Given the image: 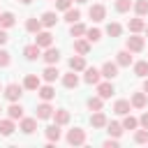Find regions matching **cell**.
Returning <instances> with one entry per match:
<instances>
[{
  "label": "cell",
  "mask_w": 148,
  "mask_h": 148,
  "mask_svg": "<svg viewBox=\"0 0 148 148\" xmlns=\"http://www.w3.org/2000/svg\"><path fill=\"white\" fill-rule=\"evenodd\" d=\"M2 95H5L9 102H18L21 95H23V86H18V83H9V86L2 88Z\"/></svg>",
  "instance_id": "1"
},
{
  "label": "cell",
  "mask_w": 148,
  "mask_h": 148,
  "mask_svg": "<svg viewBox=\"0 0 148 148\" xmlns=\"http://www.w3.org/2000/svg\"><path fill=\"white\" fill-rule=\"evenodd\" d=\"M143 37L139 35V32H132V37H127V42H125V46H127V51H132V53H139V51H143Z\"/></svg>",
  "instance_id": "2"
},
{
  "label": "cell",
  "mask_w": 148,
  "mask_h": 148,
  "mask_svg": "<svg viewBox=\"0 0 148 148\" xmlns=\"http://www.w3.org/2000/svg\"><path fill=\"white\" fill-rule=\"evenodd\" d=\"M67 143H69V146H83V143H86V132H83L81 127L69 130V132H67Z\"/></svg>",
  "instance_id": "3"
},
{
  "label": "cell",
  "mask_w": 148,
  "mask_h": 148,
  "mask_svg": "<svg viewBox=\"0 0 148 148\" xmlns=\"http://www.w3.org/2000/svg\"><path fill=\"white\" fill-rule=\"evenodd\" d=\"M35 44H37L39 49H49V46L53 44V35H51L49 30H39V32L35 35Z\"/></svg>",
  "instance_id": "4"
},
{
  "label": "cell",
  "mask_w": 148,
  "mask_h": 148,
  "mask_svg": "<svg viewBox=\"0 0 148 148\" xmlns=\"http://www.w3.org/2000/svg\"><path fill=\"white\" fill-rule=\"evenodd\" d=\"M88 16H90L95 23H99V21H104V16H106V7L97 2V5H92V7L88 9Z\"/></svg>",
  "instance_id": "5"
},
{
  "label": "cell",
  "mask_w": 148,
  "mask_h": 148,
  "mask_svg": "<svg viewBox=\"0 0 148 148\" xmlns=\"http://www.w3.org/2000/svg\"><path fill=\"white\" fill-rule=\"evenodd\" d=\"M83 72H86V76H83V81H86L88 86H97V83H99V79H102V74H99V69H95V67H86Z\"/></svg>",
  "instance_id": "6"
},
{
  "label": "cell",
  "mask_w": 148,
  "mask_h": 148,
  "mask_svg": "<svg viewBox=\"0 0 148 148\" xmlns=\"http://www.w3.org/2000/svg\"><path fill=\"white\" fill-rule=\"evenodd\" d=\"M113 92H116V88H113V83H111V81H104V83L99 81V83H97V95H99L102 99H109Z\"/></svg>",
  "instance_id": "7"
},
{
  "label": "cell",
  "mask_w": 148,
  "mask_h": 148,
  "mask_svg": "<svg viewBox=\"0 0 148 148\" xmlns=\"http://www.w3.org/2000/svg\"><path fill=\"white\" fill-rule=\"evenodd\" d=\"M53 111H56V109H53L49 102H42V104L37 106V116H35V118H37V120H46V118L53 116Z\"/></svg>",
  "instance_id": "8"
},
{
  "label": "cell",
  "mask_w": 148,
  "mask_h": 148,
  "mask_svg": "<svg viewBox=\"0 0 148 148\" xmlns=\"http://www.w3.org/2000/svg\"><path fill=\"white\" fill-rule=\"evenodd\" d=\"M116 65L118 67H130L132 65V51H127V49L125 51H118L116 53Z\"/></svg>",
  "instance_id": "9"
},
{
  "label": "cell",
  "mask_w": 148,
  "mask_h": 148,
  "mask_svg": "<svg viewBox=\"0 0 148 148\" xmlns=\"http://www.w3.org/2000/svg\"><path fill=\"white\" fill-rule=\"evenodd\" d=\"M99 74H102L104 79H116V76H118V65H116V62H104L102 69H99Z\"/></svg>",
  "instance_id": "10"
},
{
  "label": "cell",
  "mask_w": 148,
  "mask_h": 148,
  "mask_svg": "<svg viewBox=\"0 0 148 148\" xmlns=\"http://www.w3.org/2000/svg\"><path fill=\"white\" fill-rule=\"evenodd\" d=\"M42 58H44V62H46V65H56V62L60 60V51H58V49H53V46H49V49L44 51V56H42Z\"/></svg>",
  "instance_id": "11"
},
{
  "label": "cell",
  "mask_w": 148,
  "mask_h": 148,
  "mask_svg": "<svg viewBox=\"0 0 148 148\" xmlns=\"http://www.w3.org/2000/svg\"><path fill=\"white\" fill-rule=\"evenodd\" d=\"M106 116L102 113V111H92V116H90V125L95 127V130H99V127H106Z\"/></svg>",
  "instance_id": "12"
},
{
  "label": "cell",
  "mask_w": 148,
  "mask_h": 148,
  "mask_svg": "<svg viewBox=\"0 0 148 148\" xmlns=\"http://www.w3.org/2000/svg\"><path fill=\"white\" fill-rule=\"evenodd\" d=\"M21 132L23 134H32L35 130H37V118H21Z\"/></svg>",
  "instance_id": "13"
},
{
  "label": "cell",
  "mask_w": 148,
  "mask_h": 148,
  "mask_svg": "<svg viewBox=\"0 0 148 148\" xmlns=\"http://www.w3.org/2000/svg\"><path fill=\"white\" fill-rule=\"evenodd\" d=\"M23 56H25L28 60H37V58H42V49H39L37 44H28V46L23 49Z\"/></svg>",
  "instance_id": "14"
},
{
  "label": "cell",
  "mask_w": 148,
  "mask_h": 148,
  "mask_svg": "<svg viewBox=\"0 0 148 148\" xmlns=\"http://www.w3.org/2000/svg\"><path fill=\"white\" fill-rule=\"evenodd\" d=\"M69 69H72V72H83V69H86V58H83V56L69 58Z\"/></svg>",
  "instance_id": "15"
},
{
  "label": "cell",
  "mask_w": 148,
  "mask_h": 148,
  "mask_svg": "<svg viewBox=\"0 0 148 148\" xmlns=\"http://www.w3.org/2000/svg\"><path fill=\"white\" fill-rule=\"evenodd\" d=\"M39 86H42V81H39L37 74H28L25 81H23V88H25V90H37Z\"/></svg>",
  "instance_id": "16"
},
{
  "label": "cell",
  "mask_w": 148,
  "mask_h": 148,
  "mask_svg": "<svg viewBox=\"0 0 148 148\" xmlns=\"http://www.w3.org/2000/svg\"><path fill=\"white\" fill-rule=\"evenodd\" d=\"M113 111H116L118 116H125V113H130V111H132V104H130V99H118V102L113 104Z\"/></svg>",
  "instance_id": "17"
},
{
  "label": "cell",
  "mask_w": 148,
  "mask_h": 148,
  "mask_svg": "<svg viewBox=\"0 0 148 148\" xmlns=\"http://www.w3.org/2000/svg\"><path fill=\"white\" fill-rule=\"evenodd\" d=\"M7 116H9L12 120H21V118H23V106L16 104V102H12L9 109H7Z\"/></svg>",
  "instance_id": "18"
},
{
  "label": "cell",
  "mask_w": 148,
  "mask_h": 148,
  "mask_svg": "<svg viewBox=\"0 0 148 148\" xmlns=\"http://www.w3.org/2000/svg\"><path fill=\"white\" fill-rule=\"evenodd\" d=\"M37 92H39V97H42L44 102H51V99L56 97V90H53V86H39V88H37Z\"/></svg>",
  "instance_id": "19"
},
{
  "label": "cell",
  "mask_w": 148,
  "mask_h": 148,
  "mask_svg": "<svg viewBox=\"0 0 148 148\" xmlns=\"http://www.w3.org/2000/svg\"><path fill=\"white\" fill-rule=\"evenodd\" d=\"M58 125H67L69 123V111L67 109H58V111H53V116H51Z\"/></svg>",
  "instance_id": "20"
},
{
  "label": "cell",
  "mask_w": 148,
  "mask_h": 148,
  "mask_svg": "<svg viewBox=\"0 0 148 148\" xmlns=\"http://www.w3.org/2000/svg\"><path fill=\"white\" fill-rule=\"evenodd\" d=\"M39 21H42V25H44V28H53V25H56V21H58V16H56V12H44Z\"/></svg>",
  "instance_id": "21"
},
{
  "label": "cell",
  "mask_w": 148,
  "mask_h": 148,
  "mask_svg": "<svg viewBox=\"0 0 148 148\" xmlns=\"http://www.w3.org/2000/svg\"><path fill=\"white\" fill-rule=\"evenodd\" d=\"M42 28H44V25H42V21H39V18H35V16L25 21V30H28V32H32V35H37Z\"/></svg>",
  "instance_id": "22"
},
{
  "label": "cell",
  "mask_w": 148,
  "mask_h": 148,
  "mask_svg": "<svg viewBox=\"0 0 148 148\" xmlns=\"http://www.w3.org/2000/svg\"><path fill=\"white\" fill-rule=\"evenodd\" d=\"M127 28H130V32H141V30L146 28V21H143V16H136V18H132V21L127 23Z\"/></svg>",
  "instance_id": "23"
},
{
  "label": "cell",
  "mask_w": 148,
  "mask_h": 148,
  "mask_svg": "<svg viewBox=\"0 0 148 148\" xmlns=\"http://www.w3.org/2000/svg\"><path fill=\"white\" fill-rule=\"evenodd\" d=\"M74 51H76L79 56H86V53L90 51V42H88V39H74Z\"/></svg>",
  "instance_id": "24"
},
{
  "label": "cell",
  "mask_w": 148,
  "mask_h": 148,
  "mask_svg": "<svg viewBox=\"0 0 148 148\" xmlns=\"http://www.w3.org/2000/svg\"><path fill=\"white\" fill-rule=\"evenodd\" d=\"M58 74H60V72H58V69H56L53 65H49V67H46V69L42 72V79H44L46 83H53V81L58 79Z\"/></svg>",
  "instance_id": "25"
},
{
  "label": "cell",
  "mask_w": 148,
  "mask_h": 148,
  "mask_svg": "<svg viewBox=\"0 0 148 148\" xmlns=\"http://www.w3.org/2000/svg\"><path fill=\"white\" fill-rule=\"evenodd\" d=\"M62 86H65V88H76V86H79V76H76V72H67V74L62 76Z\"/></svg>",
  "instance_id": "26"
},
{
  "label": "cell",
  "mask_w": 148,
  "mask_h": 148,
  "mask_svg": "<svg viewBox=\"0 0 148 148\" xmlns=\"http://www.w3.org/2000/svg\"><path fill=\"white\" fill-rule=\"evenodd\" d=\"M14 23H16V18H14V14H12V12H2V14H0V28H5V30H7V28H12Z\"/></svg>",
  "instance_id": "27"
},
{
  "label": "cell",
  "mask_w": 148,
  "mask_h": 148,
  "mask_svg": "<svg viewBox=\"0 0 148 148\" xmlns=\"http://www.w3.org/2000/svg\"><path fill=\"white\" fill-rule=\"evenodd\" d=\"M130 104H132L134 109H143V106H146V92H134L132 99H130Z\"/></svg>",
  "instance_id": "28"
},
{
  "label": "cell",
  "mask_w": 148,
  "mask_h": 148,
  "mask_svg": "<svg viewBox=\"0 0 148 148\" xmlns=\"http://www.w3.org/2000/svg\"><path fill=\"white\" fill-rule=\"evenodd\" d=\"M46 139H49L51 143L60 139V125H58V123H56V125H49V127H46Z\"/></svg>",
  "instance_id": "29"
},
{
  "label": "cell",
  "mask_w": 148,
  "mask_h": 148,
  "mask_svg": "<svg viewBox=\"0 0 148 148\" xmlns=\"http://www.w3.org/2000/svg\"><path fill=\"white\" fill-rule=\"evenodd\" d=\"M134 74L141 76V79H146V76H148V60H139V62H134Z\"/></svg>",
  "instance_id": "30"
},
{
  "label": "cell",
  "mask_w": 148,
  "mask_h": 148,
  "mask_svg": "<svg viewBox=\"0 0 148 148\" xmlns=\"http://www.w3.org/2000/svg\"><path fill=\"white\" fill-rule=\"evenodd\" d=\"M12 132H14V120H12V118L0 120V134H2V136H9Z\"/></svg>",
  "instance_id": "31"
},
{
  "label": "cell",
  "mask_w": 148,
  "mask_h": 148,
  "mask_svg": "<svg viewBox=\"0 0 148 148\" xmlns=\"http://www.w3.org/2000/svg\"><path fill=\"white\" fill-rule=\"evenodd\" d=\"M120 125H123V130H136V127H139V120H136L134 116L125 113V120H123Z\"/></svg>",
  "instance_id": "32"
},
{
  "label": "cell",
  "mask_w": 148,
  "mask_h": 148,
  "mask_svg": "<svg viewBox=\"0 0 148 148\" xmlns=\"http://www.w3.org/2000/svg\"><path fill=\"white\" fill-rule=\"evenodd\" d=\"M132 7H134V12H136V16H146V14H148V0H136Z\"/></svg>",
  "instance_id": "33"
},
{
  "label": "cell",
  "mask_w": 148,
  "mask_h": 148,
  "mask_svg": "<svg viewBox=\"0 0 148 148\" xmlns=\"http://www.w3.org/2000/svg\"><path fill=\"white\" fill-rule=\"evenodd\" d=\"M69 32H72V37H83V35H86V25L79 23V21H74L72 28H69Z\"/></svg>",
  "instance_id": "34"
},
{
  "label": "cell",
  "mask_w": 148,
  "mask_h": 148,
  "mask_svg": "<svg viewBox=\"0 0 148 148\" xmlns=\"http://www.w3.org/2000/svg\"><path fill=\"white\" fill-rule=\"evenodd\" d=\"M86 39H88V42H99V39H102L99 28H86Z\"/></svg>",
  "instance_id": "35"
},
{
  "label": "cell",
  "mask_w": 148,
  "mask_h": 148,
  "mask_svg": "<svg viewBox=\"0 0 148 148\" xmlns=\"http://www.w3.org/2000/svg\"><path fill=\"white\" fill-rule=\"evenodd\" d=\"M102 106H104V99H102L99 95L88 99V109H90V111H102Z\"/></svg>",
  "instance_id": "36"
},
{
  "label": "cell",
  "mask_w": 148,
  "mask_h": 148,
  "mask_svg": "<svg viewBox=\"0 0 148 148\" xmlns=\"http://www.w3.org/2000/svg\"><path fill=\"white\" fill-rule=\"evenodd\" d=\"M106 132L118 139V136L123 134V125H120V123H106Z\"/></svg>",
  "instance_id": "37"
},
{
  "label": "cell",
  "mask_w": 148,
  "mask_h": 148,
  "mask_svg": "<svg viewBox=\"0 0 148 148\" xmlns=\"http://www.w3.org/2000/svg\"><path fill=\"white\" fill-rule=\"evenodd\" d=\"M79 18H81V12H79V9H72V7L65 9V21H67V23H74V21H79Z\"/></svg>",
  "instance_id": "38"
},
{
  "label": "cell",
  "mask_w": 148,
  "mask_h": 148,
  "mask_svg": "<svg viewBox=\"0 0 148 148\" xmlns=\"http://www.w3.org/2000/svg\"><path fill=\"white\" fill-rule=\"evenodd\" d=\"M132 0H116V12H120V14H125V12H130L132 9Z\"/></svg>",
  "instance_id": "39"
},
{
  "label": "cell",
  "mask_w": 148,
  "mask_h": 148,
  "mask_svg": "<svg viewBox=\"0 0 148 148\" xmlns=\"http://www.w3.org/2000/svg\"><path fill=\"white\" fill-rule=\"evenodd\" d=\"M123 32V28H120V23H116V21H111L109 25H106V35H111V37H118Z\"/></svg>",
  "instance_id": "40"
},
{
  "label": "cell",
  "mask_w": 148,
  "mask_h": 148,
  "mask_svg": "<svg viewBox=\"0 0 148 148\" xmlns=\"http://www.w3.org/2000/svg\"><path fill=\"white\" fill-rule=\"evenodd\" d=\"M134 141H136V143H148V130H136Z\"/></svg>",
  "instance_id": "41"
},
{
  "label": "cell",
  "mask_w": 148,
  "mask_h": 148,
  "mask_svg": "<svg viewBox=\"0 0 148 148\" xmlns=\"http://www.w3.org/2000/svg\"><path fill=\"white\" fill-rule=\"evenodd\" d=\"M9 60H12V58H9V53H7L5 49H0V67H7V65H9Z\"/></svg>",
  "instance_id": "42"
},
{
  "label": "cell",
  "mask_w": 148,
  "mask_h": 148,
  "mask_svg": "<svg viewBox=\"0 0 148 148\" xmlns=\"http://www.w3.org/2000/svg\"><path fill=\"white\" fill-rule=\"evenodd\" d=\"M56 7L65 12V9H69V7H72V0H56Z\"/></svg>",
  "instance_id": "43"
},
{
  "label": "cell",
  "mask_w": 148,
  "mask_h": 148,
  "mask_svg": "<svg viewBox=\"0 0 148 148\" xmlns=\"http://www.w3.org/2000/svg\"><path fill=\"white\" fill-rule=\"evenodd\" d=\"M104 148H118V139L113 136V139H106L104 141Z\"/></svg>",
  "instance_id": "44"
},
{
  "label": "cell",
  "mask_w": 148,
  "mask_h": 148,
  "mask_svg": "<svg viewBox=\"0 0 148 148\" xmlns=\"http://www.w3.org/2000/svg\"><path fill=\"white\" fill-rule=\"evenodd\" d=\"M139 125H141L143 130H148V111H146V113H141V118H139Z\"/></svg>",
  "instance_id": "45"
},
{
  "label": "cell",
  "mask_w": 148,
  "mask_h": 148,
  "mask_svg": "<svg viewBox=\"0 0 148 148\" xmlns=\"http://www.w3.org/2000/svg\"><path fill=\"white\" fill-rule=\"evenodd\" d=\"M7 39H9L7 30H5V28H0V46H2V44H7Z\"/></svg>",
  "instance_id": "46"
},
{
  "label": "cell",
  "mask_w": 148,
  "mask_h": 148,
  "mask_svg": "<svg viewBox=\"0 0 148 148\" xmlns=\"http://www.w3.org/2000/svg\"><path fill=\"white\" fill-rule=\"evenodd\" d=\"M143 92L148 95V76H146V81H143Z\"/></svg>",
  "instance_id": "47"
},
{
  "label": "cell",
  "mask_w": 148,
  "mask_h": 148,
  "mask_svg": "<svg viewBox=\"0 0 148 148\" xmlns=\"http://www.w3.org/2000/svg\"><path fill=\"white\" fill-rule=\"evenodd\" d=\"M18 2H23V5H30V2H32V0H18Z\"/></svg>",
  "instance_id": "48"
},
{
  "label": "cell",
  "mask_w": 148,
  "mask_h": 148,
  "mask_svg": "<svg viewBox=\"0 0 148 148\" xmlns=\"http://www.w3.org/2000/svg\"><path fill=\"white\" fill-rule=\"evenodd\" d=\"M143 32H146V35H148V23H146V28H143Z\"/></svg>",
  "instance_id": "49"
},
{
  "label": "cell",
  "mask_w": 148,
  "mask_h": 148,
  "mask_svg": "<svg viewBox=\"0 0 148 148\" xmlns=\"http://www.w3.org/2000/svg\"><path fill=\"white\" fill-rule=\"evenodd\" d=\"M76 2H88V0H76Z\"/></svg>",
  "instance_id": "50"
},
{
  "label": "cell",
  "mask_w": 148,
  "mask_h": 148,
  "mask_svg": "<svg viewBox=\"0 0 148 148\" xmlns=\"http://www.w3.org/2000/svg\"><path fill=\"white\" fill-rule=\"evenodd\" d=\"M0 113H2V106H0Z\"/></svg>",
  "instance_id": "51"
},
{
  "label": "cell",
  "mask_w": 148,
  "mask_h": 148,
  "mask_svg": "<svg viewBox=\"0 0 148 148\" xmlns=\"http://www.w3.org/2000/svg\"><path fill=\"white\" fill-rule=\"evenodd\" d=\"M0 92H2V86H0Z\"/></svg>",
  "instance_id": "52"
}]
</instances>
